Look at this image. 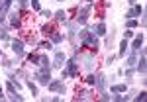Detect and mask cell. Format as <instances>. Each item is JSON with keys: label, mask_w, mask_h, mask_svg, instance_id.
<instances>
[{"label": "cell", "mask_w": 147, "mask_h": 102, "mask_svg": "<svg viewBox=\"0 0 147 102\" xmlns=\"http://www.w3.org/2000/svg\"><path fill=\"white\" fill-rule=\"evenodd\" d=\"M57 2H61V0H57Z\"/></svg>", "instance_id": "836d02e7"}, {"label": "cell", "mask_w": 147, "mask_h": 102, "mask_svg": "<svg viewBox=\"0 0 147 102\" xmlns=\"http://www.w3.org/2000/svg\"><path fill=\"white\" fill-rule=\"evenodd\" d=\"M127 2H129V4H131V6H134V4H136V0H127Z\"/></svg>", "instance_id": "f546056e"}, {"label": "cell", "mask_w": 147, "mask_h": 102, "mask_svg": "<svg viewBox=\"0 0 147 102\" xmlns=\"http://www.w3.org/2000/svg\"><path fill=\"white\" fill-rule=\"evenodd\" d=\"M39 45L43 47V49H51V41H43V43H39Z\"/></svg>", "instance_id": "d4e9b609"}, {"label": "cell", "mask_w": 147, "mask_h": 102, "mask_svg": "<svg viewBox=\"0 0 147 102\" xmlns=\"http://www.w3.org/2000/svg\"><path fill=\"white\" fill-rule=\"evenodd\" d=\"M69 77V73H67V69H63V71H61V79H67Z\"/></svg>", "instance_id": "83f0119b"}, {"label": "cell", "mask_w": 147, "mask_h": 102, "mask_svg": "<svg viewBox=\"0 0 147 102\" xmlns=\"http://www.w3.org/2000/svg\"><path fill=\"white\" fill-rule=\"evenodd\" d=\"M41 16H43V18H49V16H51V12H49V10H41Z\"/></svg>", "instance_id": "4316f807"}, {"label": "cell", "mask_w": 147, "mask_h": 102, "mask_svg": "<svg viewBox=\"0 0 147 102\" xmlns=\"http://www.w3.org/2000/svg\"><path fill=\"white\" fill-rule=\"evenodd\" d=\"M86 84H96V77L94 75H88L86 77Z\"/></svg>", "instance_id": "ffe728a7"}, {"label": "cell", "mask_w": 147, "mask_h": 102, "mask_svg": "<svg viewBox=\"0 0 147 102\" xmlns=\"http://www.w3.org/2000/svg\"><path fill=\"white\" fill-rule=\"evenodd\" d=\"M110 91L112 92H125V84H116V86H112Z\"/></svg>", "instance_id": "ac0fdd59"}, {"label": "cell", "mask_w": 147, "mask_h": 102, "mask_svg": "<svg viewBox=\"0 0 147 102\" xmlns=\"http://www.w3.org/2000/svg\"><path fill=\"white\" fill-rule=\"evenodd\" d=\"M145 96H147L145 92H139V94L136 96V100H137V102H143V100H145Z\"/></svg>", "instance_id": "44dd1931"}, {"label": "cell", "mask_w": 147, "mask_h": 102, "mask_svg": "<svg viewBox=\"0 0 147 102\" xmlns=\"http://www.w3.org/2000/svg\"><path fill=\"white\" fill-rule=\"evenodd\" d=\"M88 12H90V6H84V8L79 12V18H77V22L84 26V24H86V14H88Z\"/></svg>", "instance_id": "52a82bcc"}, {"label": "cell", "mask_w": 147, "mask_h": 102, "mask_svg": "<svg viewBox=\"0 0 147 102\" xmlns=\"http://www.w3.org/2000/svg\"><path fill=\"white\" fill-rule=\"evenodd\" d=\"M35 79L39 80V84H47L51 80V73H49V67H41L37 73H35Z\"/></svg>", "instance_id": "7a4b0ae2"}, {"label": "cell", "mask_w": 147, "mask_h": 102, "mask_svg": "<svg viewBox=\"0 0 147 102\" xmlns=\"http://www.w3.org/2000/svg\"><path fill=\"white\" fill-rule=\"evenodd\" d=\"M28 88L32 91V94H35V92H37V91H35V84L32 82V80H28Z\"/></svg>", "instance_id": "603a6c76"}, {"label": "cell", "mask_w": 147, "mask_h": 102, "mask_svg": "<svg viewBox=\"0 0 147 102\" xmlns=\"http://www.w3.org/2000/svg\"><path fill=\"white\" fill-rule=\"evenodd\" d=\"M96 35H104L106 34V26H104V22H100L98 26H96V32H94Z\"/></svg>", "instance_id": "5bb4252c"}, {"label": "cell", "mask_w": 147, "mask_h": 102, "mask_svg": "<svg viewBox=\"0 0 147 102\" xmlns=\"http://www.w3.org/2000/svg\"><path fill=\"white\" fill-rule=\"evenodd\" d=\"M67 73H69V77H77L79 75V63L75 59H71L67 63Z\"/></svg>", "instance_id": "3957f363"}, {"label": "cell", "mask_w": 147, "mask_h": 102, "mask_svg": "<svg viewBox=\"0 0 147 102\" xmlns=\"http://www.w3.org/2000/svg\"><path fill=\"white\" fill-rule=\"evenodd\" d=\"M127 47H129V45H127V41L124 39V41H122V45H120V55H125V51H127Z\"/></svg>", "instance_id": "d6986e66"}, {"label": "cell", "mask_w": 147, "mask_h": 102, "mask_svg": "<svg viewBox=\"0 0 147 102\" xmlns=\"http://www.w3.org/2000/svg\"><path fill=\"white\" fill-rule=\"evenodd\" d=\"M49 37H51V43H61L63 41V34H59V32H51Z\"/></svg>", "instance_id": "9c48e42d"}, {"label": "cell", "mask_w": 147, "mask_h": 102, "mask_svg": "<svg viewBox=\"0 0 147 102\" xmlns=\"http://www.w3.org/2000/svg\"><path fill=\"white\" fill-rule=\"evenodd\" d=\"M0 98H4V94H2V88H0Z\"/></svg>", "instance_id": "1f68e13d"}, {"label": "cell", "mask_w": 147, "mask_h": 102, "mask_svg": "<svg viewBox=\"0 0 147 102\" xmlns=\"http://www.w3.org/2000/svg\"><path fill=\"white\" fill-rule=\"evenodd\" d=\"M0 39H8V32H4V30H0Z\"/></svg>", "instance_id": "484cf974"}, {"label": "cell", "mask_w": 147, "mask_h": 102, "mask_svg": "<svg viewBox=\"0 0 147 102\" xmlns=\"http://www.w3.org/2000/svg\"><path fill=\"white\" fill-rule=\"evenodd\" d=\"M141 14H143V8H141V6H134L131 10L125 14V18H127V20H134L136 16H141Z\"/></svg>", "instance_id": "8992f818"}, {"label": "cell", "mask_w": 147, "mask_h": 102, "mask_svg": "<svg viewBox=\"0 0 147 102\" xmlns=\"http://www.w3.org/2000/svg\"><path fill=\"white\" fill-rule=\"evenodd\" d=\"M12 51L18 53V55H22V53H24V41H22V39H12Z\"/></svg>", "instance_id": "277c9868"}, {"label": "cell", "mask_w": 147, "mask_h": 102, "mask_svg": "<svg viewBox=\"0 0 147 102\" xmlns=\"http://www.w3.org/2000/svg\"><path fill=\"white\" fill-rule=\"evenodd\" d=\"M55 20H59V22H65V20H67V14H65L63 10L55 12Z\"/></svg>", "instance_id": "9a60e30c"}, {"label": "cell", "mask_w": 147, "mask_h": 102, "mask_svg": "<svg viewBox=\"0 0 147 102\" xmlns=\"http://www.w3.org/2000/svg\"><path fill=\"white\" fill-rule=\"evenodd\" d=\"M136 26H137L136 20H127V28H129V30H131V28H136Z\"/></svg>", "instance_id": "cb8c5ba5"}, {"label": "cell", "mask_w": 147, "mask_h": 102, "mask_svg": "<svg viewBox=\"0 0 147 102\" xmlns=\"http://www.w3.org/2000/svg\"><path fill=\"white\" fill-rule=\"evenodd\" d=\"M80 43H82V47H90V49H98V35L94 34V32H80Z\"/></svg>", "instance_id": "6da1fadb"}, {"label": "cell", "mask_w": 147, "mask_h": 102, "mask_svg": "<svg viewBox=\"0 0 147 102\" xmlns=\"http://www.w3.org/2000/svg\"><path fill=\"white\" fill-rule=\"evenodd\" d=\"M137 71L139 73H145V55L141 53V59L137 61Z\"/></svg>", "instance_id": "7c38bea8"}, {"label": "cell", "mask_w": 147, "mask_h": 102, "mask_svg": "<svg viewBox=\"0 0 147 102\" xmlns=\"http://www.w3.org/2000/svg\"><path fill=\"white\" fill-rule=\"evenodd\" d=\"M39 59H41V57L35 55V53H30V55H28V61H30V63H34V65H39Z\"/></svg>", "instance_id": "4fadbf2b"}, {"label": "cell", "mask_w": 147, "mask_h": 102, "mask_svg": "<svg viewBox=\"0 0 147 102\" xmlns=\"http://www.w3.org/2000/svg\"><path fill=\"white\" fill-rule=\"evenodd\" d=\"M32 8H34V10H37V12H41V8H39V2H37V0H32Z\"/></svg>", "instance_id": "7402d4cb"}, {"label": "cell", "mask_w": 147, "mask_h": 102, "mask_svg": "<svg viewBox=\"0 0 147 102\" xmlns=\"http://www.w3.org/2000/svg\"><path fill=\"white\" fill-rule=\"evenodd\" d=\"M141 45H143V35H137L136 39H134V43H131V47H134V51H137Z\"/></svg>", "instance_id": "8fae6325"}, {"label": "cell", "mask_w": 147, "mask_h": 102, "mask_svg": "<svg viewBox=\"0 0 147 102\" xmlns=\"http://www.w3.org/2000/svg\"><path fill=\"white\" fill-rule=\"evenodd\" d=\"M2 6H4V0H0V10H2Z\"/></svg>", "instance_id": "4dcf8cb0"}, {"label": "cell", "mask_w": 147, "mask_h": 102, "mask_svg": "<svg viewBox=\"0 0 147 102\" xmlns=\"http://www.w3.org/2000/svg\"><path fill=\"white\" fill-rule=\"evenodd\" d=\"M47 88L49 91H65V86H63V80H49L47 82Z\"/></svg>", "instance_id": "5b68a950"}, {"label": "cell", "mask_w": 147, "mask_h": 102, "mask_svg": "<svg viewBox=\"0 0 147 102\" xmlns=\"http://www.w3.org/2000/svg\"><path fill=\"white\" fill-rule=\"evenodd\" d=\"M114 100H120V102H124V100H127V96H114Z\"/></svg>", "instance_id": "f1b7e54d"}, {"label": "cell", "mask_w": 147, "mask_h": 102, "mask_svg": "<svg viewBox=\"0 0 147 102\" xmlns=\"http://www.w3.org/2000/svg\"><path fill=\"white\" fill-rule=\"evenodd\" d=\"M136 63H137V59H136V53H131V55L127 57V63H125V65H127V67H134Z\"/></svg>", "instance_id": "2e32d148"}, {"label": "cell", "mask_w": 147, "mask_h": 102, "mask_svg": "<svg viewBox=\"0 0 147 102\" xmlns=\"http://www.w3.org/2000/svg\"><path fill=\"white\" fill-rule=\"evenodd\" d=\"M6 86H8V91L12 92V94H14V92H18L20 91V84H18V82H14V80H8V84H6Z\"/></svg>", "instance_id": "30bf717a"}, {"label": "cell", "mask_w": 147, "mask_h": 102, "mask_svg": "<svg viewBox=\"0 0 147 102\" xmlns=\"http://www.w3.org/2000/svg\"><path fill=\"white\" fill-rule=\"evenodd\" d=\"M10 22H12V26H20V18H18V14H10Z\"/></svg>", "instance_id": "e0dca14e"}, {"label": "cell", "mask_w": 147, "mask_h": 102, "mask_svg": "<svg viewBox=\"0 0 147 102\" xmlns=\"http://www.w3.org/2000/svg\"><path fill=\"white\" fill-rule=\"evenodd\" d=\"M65 59H67V57H65L63 51H57V53H55V65H57V67H61V65L65 63Z\"/></svg>", "instance_id": "ba28073f"}, {"label": "cell", "mask_w": 147, "mask_h": 102, "mask_svg": "<svg viewBox=\"0 0 147 102\" xmlns=\"http://www.w3.org/2000/svg\"><path fill=\"white\" fill-rule=\"evenodd\" d=\"M86 2H94V0H86Z\"/></svg>", "instance_id": "d6a6232c"}]
</instances>
